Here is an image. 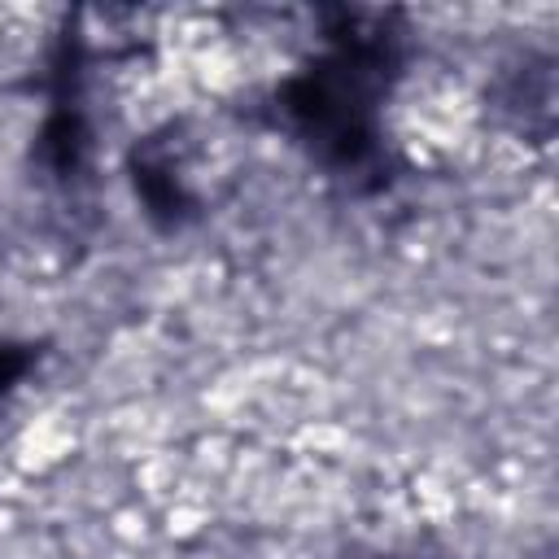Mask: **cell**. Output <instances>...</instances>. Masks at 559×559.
I'll return each mask as SVG.
<instances>
[{
  "instance_id": "obj_1",
  "label": "cell",
  "mask_w": 559,
  "mask_h": 559,
  "mask_svg": "<svg viewBox=\"0 0 559 559\" xmlns=\"http://www.w3.org/2000/svg\"><path fill=\"white\" fill-rule=\"evenodd\" d=\"M22 371H26V354H13V349L4 345V349H0V389H9Z\"/></svg>"
}]
</instances>
